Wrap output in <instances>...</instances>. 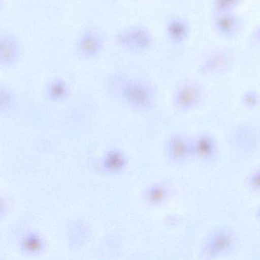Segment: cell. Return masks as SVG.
Here are the masks:
<instances>
[{"label":"cell","mask_w":260,"mask_h":260,"mask_svg":"<svg viewBox=\"0 0 260 260\" xmlns=\"http://www.w3.org/2000/svg\"><path fill=\"white\" fill-rule=\"evenodd\" d=\"M257 217H258V218H260V209L257 212Z\"/></svg>","instance_id":"18"},{"label":"cell","mask_w":260,"mask_h":260,"mask_svg":"<svg viewBox=\"0 0 260 260\" xmlns=\"http://www.w3.org/2000/svg\"><path fill=\"white\" fill-rule=\"evenodd\" d=\"M259 102V94L255 90H248L243 96V102L248 108H254L258 105Z\"/></svg>","instance_id":"13"},{"label":"cell","mask_w":260,"mask_h":260,"mask_svg":"<svg viewBox=\"0 0 260 260\" xmlns=\"http://www.w3.org/2000/svg\"><path fill=\"white\" fill-rule=\"evenodd\" d=\"M104 41L100 35L95 32L84 33L79 38L77 49L79 54L85 58L97 56L103 48Z\"/></svg>","instance_id":"4"},{"label":"cell","mask_w":260,"mask_h":260,"mask_svg":"<svg viewBox=\"0 0 260 260\" xmlns=\"http://www.w3.org/2000/svg\"><path fill=\"white\" fill-rule=\"evenodd\" d=\"M126 96L135 102L145 103L150 99V92L146 85L141 82H129L125 87Z\"/></svg>","instance_id":"8"},{"label":"cell","mask_w":260,"mask_h":260,"mask_svg":"<svg viewBox=\"0 0 260 260\" xmlns=\"http://www.w3.org/2000/svg\"><path fill=\"white\" fill-rule=\"evenodd\" d=\"M212 242L210 247L212 250V253L220 254L227 251L232 247L234 238L231 232L222 230L214 236Z\"/></svg>","instance_id":"9"},{"label":"cell","mask_w":260,"mask_h":260,"mask_svg":"<svg viewBox=\"0 0 260 260\" xmlns=\"http://www.w3.org/2000/svg\"><path fill=\"white\" fill-rule=\"evenodd\" d=\"M201 96V90L194 83H186L179 90L177 100L184 105H190L198 102Z\"/></svg>","instance_id":"7"},{"label":"cell","mask_w":260,"mask_h":260,"mask_svg":"<svg viewBox=\"0 0 260 260\" xmlns=\"http://www.w3.org/2000/svg\"><path fill=\"white\" fill-rule=\"evenodd\" d=\"M14 96L10 90L0 85V113L9 111L14 104Z\"/></svg>","instance_id":"11"},{"label":"cell","mask_w":260,"mask_h":260,"mask_svg":"<svg viewBox=\"0 0 260 260\" xmlns=\"http://www.w3.org/2000/svg\"><path fill=\"white\" fill-rule=\"evenodd\" d=\"M5 210H6V203L0 198V215L5 212Z\"/></svg>","instance_id":"17"},{"label":"cell","mask_w":260,"mask_h":260,"mask_svg":"<svg viewBox=\"0 0 260 260\" xmlns=\"http://www.w3.org/2000/svg\"><path fill=\"white\" fill-rule=\"evenodd\" d=\"M214 24L217 32L226 38H233L241 32L242 19L234 12L216 13Z\"/></svg>","instance_id":"2"},{"label":"cell","mask_w":260,"mask_h":260,"mask_svg":"<svg viewBox=\"0 0 260 260\" xmlns=\"http://www.w3.org/2000/svg\"><path fill=\"white\" fill-rule=\"evenodd\" d=\"M119 46L133 51L148 50L152 44V36L149 31L142 26H133L123 29L116 35Z\"/></svg>","instance_id":"1"},{"label":"cell","mask_w":260,"mask_h":260,"mask_svg":"<svg viewBox=\"0 0 260 260\" xmlns=\"http://www.w3.org/2000/svg\"><path fill=\"white\" fill-rule=\"evenodd\" d=\"M189 32V25L184 20L174 18L167 24V33L170 39L174 42H183L187 38Z\"/></svg>","instance_id":"6"},{"label":"cell","mask_w":260,"mask_h":260,"mask_svg":"<svg viewBox=\"0 0 260 260\" xmlns=\"http://www.w3.org/2000/svg\"><path fill=\"white\" fill-rule=\"evenodd\" d=\"M247 185L252 190L260 192V168L249 175Z\"/></svg>","instance_id":"14"},{"label":"cell","mask_w":260,"mask_h":260,"mask_svg":"<svg viewBox=\"0 0 260 260\" xmlns=\"http://www.w3.org/2000/svg\"><path fill=\"white\" fill-rule=\"evenodd\" d=\"M1 6H2V5H1V1H0V9H1Z\"/></svg>","instance_id":"19"},{"label":"cell","mask_w":260,"mask_h":260,"mask_svg":"<svg viewBox=\"0 0 260 260\" xmlns=\"http://www.w3.org/2000/svg\"><path fill=\"white\" fill-rule=\"evenodd\" d=\"M241 0H213V7L216 13L234 12Z\"/></svg>","instance_id":"12"},{"label":"cell","mask_w":260,"mask_h":260,"mask_svg":"<svg viewBox=\"0 0 260 260\" xmlns=\"http://www.w3.org/2000/svg\"><path fill=\"white\" fill-rule=\"evenodd\" d=\"M252 39L256 42H260V25L256 26L251 34Z\"/></svg>","instance_id":"16"},{"label":"cell","mask_w":260,"mask_h":260,"mask_svg":"<svg viewBox=\"0 0 260 260\" xmlns=\"http://www.w3.org/2000/svg\"><path fill=\"white\" fill-rule=\"evenodd\" d=\"M231 64L230 55L218 52L206 58L200 66V71L205 74H215L224 71Z\"/></svg>","instance_id":"5"},{"label":"cell","mask_w":260,"mask_h":260,"mask_svg":"<svg viewBox=\"0 0 260 260\" xmlns=\"http://www.w3.org/2000/svg\"><path fill=\"white\" fill-rule=\"evenodd\" d=\"M67 87L62 79H55L50 82L48 86V94L52 99H59L67 94Z\"/></svg>","instance_id":"10"},{"label":"cell","mask_w":260,"mask_h":260,"mask_svg":"<svg viewBox=\"0 0 260 260\" xmlns=\"http://www.w3.org/2000/svg\"><path fill=\"white\" fill-rule=\"evenodd\" d=\"M39 246V242L36 238H33V237H29L28 238L26 239L25 242H24V247L25 249L28 250L29 251H33V250H36Z\"/></svg>","instance_id":"15"},{"label":"cell","mask_w":260,"mask_h":260,"mask_svg":"<svg viewBox=\"0 0 260 260\" xmlns=\"http://www.w3.org/2000/svg\"><path fill=\"white\" fill-rule=\"evenodd\" d=\"M21 53V45L12 35H0V66L9 67L17 62Z\"/></svg>","instance_id":"3"}]
</instances>
